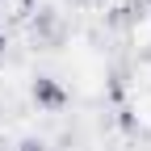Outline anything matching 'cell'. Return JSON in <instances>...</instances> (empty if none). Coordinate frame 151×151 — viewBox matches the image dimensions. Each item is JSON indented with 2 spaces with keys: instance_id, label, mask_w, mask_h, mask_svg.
I'll use <instances>...</instances> for the list:
<instances>
[{
  "instance_id": "1",
  "label": "cell",
  "mask_w": 151,
  "mask_h": 151,
  "mask_svg": "<svg viewBox=\"0 0 151 151\" xmlns=\"http://www.w3.org/2000/svg\"><path fill=\"white\" fill-rule=\"evenodd\" d=\"M29 97H34V105L38 109H63L71 97H67V88L55 80V76H38V80L29 84Z\"/></svg>"
},
{
  "instance_id": "2",
  "label": "cell",
  "mask_w": 151,
  "mask_h": 151,
  "mask_svg": "<svg viewBox=\"0 0 151 151\" xmlns=\"http://www.w3.org/2000/svg\"><path fill=\"white\" fill-rule=\"evenodd\" d=\"M17 151H50V147H46V143H38V139H25Z\"/></svg>"
},
{
  "instance_id": "3",
  "label": "cell",
  "mask_w": 151,
  "mask_h": 151,
  "mask_svg": "<svg viewBox=\"0 0 151 151\" xmlns=\"http://www.w3.org/2000/svg\"><path fill=\"white\" fill-rule=\"evenodd\" d=\"M4 50H9V38L0 34V63H4Z\"/></svg>"
},
{
  "instance_id": "4",
  "label": "cell",
  "mask_w": 151,
  "mask_h": 151,
  "mask_svg": "<svg viewBox=\"0 0 151 151\" xmlns=\"http://www.w3.org/2000/svg\"><path fill=\"white\" fill-rule=\"evenodd\" d=\"M34 4H38V0H21V9H25V13H29V9H34Z\"/></svg>"
}]
</instances>
